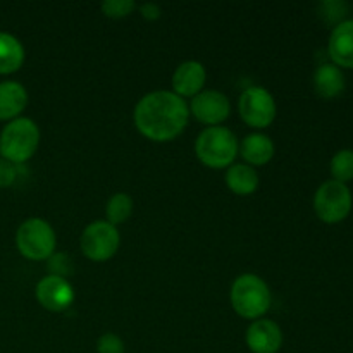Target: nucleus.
Instances as JSON below:
<instances>
[{"instance_id":"1","label":"nucleus","mask_w":353,"mask_h":353,"mask_svg":"<svg viewBox=\"0 0 353 353\" xmlns=\"http://www.w3.org/2000/svg\"><path fill=\"white\" fill-rule=\"evenodd\" d=\"M190 109L185 99L168 90L147 93L134 107V124L152 141H171L188 124Z\"/></svg>"},{"instance_id":"2","label":"nucleus","mask_w":353,"mask_h":353,"mask_svg":"<svg viewBox=\"0 0 353 353\" xmlns=\"http://www.w3.org/2000/svg\"><path fill=\"white\" fill-rule=\"evenodd\" d=\"M231 305L238 316L257 321L271 309V290L255 274H241L231 286Z\"/></svg>"},{"instance_id":"3","label":"nucleus","mask_w":353,"mask_h":353,"mask_svg":"<svg viewBox=\"0 0 353 353\" xmlns=\"http://www.w3.org/2000/svg\"><path fill=\"white\" fill-rule=\"evenodd\" d=\"M40 143V130L30 117L12 119L0 133V154L12 164L30 161Z\"/></svg>"},{"instance_id":"4","label":"nucleus","mask_w":353,"mask_h":353,"mask_svg":"<svg viewBox=\"0 0 353 353\" xmlns=\"http://www.w3.org/2000/svg\"><path fill=\"white\" fill-rule=\"evenodd\" d=\"M199 161L210 169L230 168L236 159L238 141L231 130L223 126L205 128L195 141Z\"/></svg>"},{"instance_id":"5","label":"nucleus","mask_w":353,"mask_h":353,"mask_svg":"<svg viewBox=\"0 0 353 353\" xmlns=\"http://www.w3.org/2000/svg\"><path fill=\"white\" fill-rule=\"evenodd\" d=\"M55 231L47 221L40 217L26 219L16 233L17 250L23 257L30 261H45L54 255L55 250Z\"/></svg>"},{"instance_id":"6","label":"nucleus","mask_w":353,"mask_h":353,"mask_svg":"<svg viewBox=\"0 0 353 353\" xmlns=\"http://www.w3.org/2000/svg\"><path fill=\"white\" fill-rule=\"evenodd\" d=\"M314 210L317 217L327 224L343 221L352 210L350 188L345 183L334 179L323 183L314 196Z\"/></svg>"},{"instance_id":"7","label":"nucleus","mask_w":353,"mask_h":353,"mask_svg":"<svg viewBox=\"0 0 353 353\" xmlns=\"http://www.w3.org/2000/svg\"><path fill=\"white\" fill-rule=\"evenodd\" d=\"M119 243V231L107 221H95V223L88 224L79 240L83 254L93 262L109 261L110 257L116 255Z\"/></svg>"},{"instance_id":"8","label":"nucleus","mask_w":353,"mask_h":353,"mask_svg":"<svg viewBox=\"0 0 353 353\" xmlns=\"http://www.w3.org/2000/svg\"><path fill=\"white\" fill-rule=\"evenodd\" d=\"M240 116L248 126L268 128L276 117L274 97L262 86H250L240 97Z\"/></svg>"},{"instance_id":"9","label":"nucleus","mask_w":353,"mask_h":353,"mask_svg":"<svg viewBox=\"0 0 353 353\" xmlns=\"http://www.w3.org/2000/svg\"><path fill=\"white\" fill-rule=\"evenodd\" d=\"M38 303L50 312H62L74 302V290L71 283L61 276H45L34 288Z\"/></svg>"},{"instance_id":"10","label":"nucleus","mask_w":353,"mask_h":353,"mask_svg":"<svg viewBox=\"0 0 353 353\" xmlns=\"http://www.w3.org/2000/svg\"><path fill=\"white\" fill-rule=\"evenodd\" d=\"M192 114L203 124L217 126L230 117L231 105L224 93L216 90H203L192 99Z\"/></svg>"},{"instance_id":"11","label":"nucleus","mask_w":353,"mask_h":353,"mask_svg":"<svg viewBox=\"0 0 353 353\" xmlns=\"http://www.w3.org/2000/svg\"><path fill=\"white\" fill-rule=\"evenodd\" d=\"M245 341L252 353H278L283 345L281 327L271 319H257L247 330Z\"/></svg>"},{"instance_id":"12","label":"nucleus","mask_w":353,"mask_h":353,"mask_svg":"<svg viewBox=\"0 0 353 353\" xmlns=\"http://www.w3.org/2000/svg\"><path fill=\"white\" fill-rule=\"evenodd\" d=\"M207 72L200 62L196 61H186L172 74V90L178 97L185 99V97H196L200 92H203V85H205Z\"/></svg>"},{"instance_id":"13","label":"nucleus","mask_w":353,"mask_h":353,"mask_svg":"<svg viewBox=\"0 0 353 353\" xmlns=\"http://www.w3.org/2000/svg\"><path fill=\"white\" fill-rule=\"evenodd\" d=\"M327 50L334 65L353 69V19L336 24L330 37Z\"/></svg>"},{"instance_id":"14","label":"nucleus","mask_w":353,"mask_h":353,"mask_svg":"<svg viewBox=\"0 0 353 353\" xmlns=\"http://www.w3.org/2000/svg\"><path fill=\"white\" fill-rule=\"evenodd\" d=\"M28 105V92L21 83H0V121L17 119Z\"/></svg>"},{"instance_id":"15","label":"nucleus","mask_w":353,"mask_h":353,"mask_svg":"<svg viewBox=\"0 0 353 353\" xmlns=\"http://www.w3.org/2000/svg\"><path fill=\"white\" fill-rule=\"evenodd\" d=\"M240 154L248 165H265L274 157V143L265 134L252 133L241 141Z\"/></svg>"},{"instance_id":"16","label":"nucleus","mask_w":353,"mask_h":353,"mask_svg":"<svg viewBox=\"0 0 353 353\" xmlns=\"http://www.w3.org/2000/svg\"><path fill=\"white\" fill-rule=\"evenodd\" d=\"M314 88L323 99H334L345 90V76L334 64H323L314 74Z\"/></svg>"},{"instance_id":"17","label":"nucleus","mask_w":353,"mask_h":353,"mask_svg":"<svg viewBox=\"0 0 353 353\" xmlns=\"http://www.w3.org/2000/svg\"><path fill=\"white\" fill-rule=\"evenodd\" d=\"M226 185L236 195H252L259 188V174L248 164L230 165L226 172Z\"/></svg>"},{"instance_id":"18","label":"nucleus","mask_w":353,"mask_h":353,"mask_svg":"<svg viewBox=\"0 0 353 353\" xmlns=\"http://www.w3.org/2000/svg\"><path fill=\"white\" fill-rule=\"evenodd\" d=\"M24 62V47L16 37L0 31V74H10L21 69Z\"/></svg>"},{"instance_id":"19","label":"nucleus","mask_w":353,"mask_h":353,"mask_svg":"<svg viewBox=\"0 0 353 353\" xmlns=\"http://www.w3.org/2000/svg\"><path fill=\"white\" fill-rule=\"evenodd\" d=\"M105 214L107 223H110L112 226L126 223L133 214V199L128 193H116L107 202Z\"/></svg>"},{"instance_id":"20","label":"nucleus","mask_w":353,"mask_h":353,"mask_svg":"<svg viewBox=\"0 0 353 353\" xmlns=\"http://www.w3.org/2000/svg\"><path fill=\"white\" fill-rule=\"evenodd\" d=\"M331 174L334 181L347 183L353 179V150H340L331 161Z\"/></svg>"},{"instance_id":"21","label":"nucleus","mask_w":353,"mask_h":353,"mask_svg":"<svg viewBox=\"0 0 353 353\" xmlns=\"http://www.w3.org/2000/svg\"><path fill=\"white\" fill-rule=\"evenodd\" d=\"M102 12L107 17H112V19H121V17H126L137 9V3L133 0H105L102 3Z\"/></svg>"},{"instance_id":"22","label":"nucleus","mask_w":353,"mask_h":353,"mask_svg":"<svg viewBox=\"0 0 353 353\" xmlns=\"http://www.w3.org/2000/svg\"><path fill=\"white\" fill-rule=\"evenodd\" d=\"M97 352L99 353H124V343L117 334L105 333L97 341Z\"/></svg>"},{"instance_id":"23","label":"nucleus","mask_w":353,"mask_h":353,"mask_svg":"<svg viewBox=\"0 0 353 353\" xmlns=\"http://www.w3.org/2000/svg\"><path fill=\"white\" fill-rule=\"evenodd\" d=\"M19 174V165L12 164V162L0 159V188H7L12 185Z\"/></svg>"},{"instance_id":"24","label":"nucleus","mask_w":353,"mask_h":353,"mask_svg":"<svg viewBox=\"0 0 353 353\" xmlns=\"http://www.w3.org/2000/svg\"><path fill=\"white\" fill-rule=\"evenodd\" d=\"M321 12L327 14V21H338L340 17L345 16V9L347 6L341 2H324L321 3Z\"/></svg>"},{"instance_id":"25","label":"nucleus","mask_w":353,"mask_h":353,"mask_svg":"<svg viewBox=\"0 0 353 353\" xmlns=\"http://www.w3.org/2000/svg\"><path fill=\"white\" fill-rule=\"evenodd\" d=\"M140 12H141V16L145 17V19H148V21H157L159 17H161L162 10H161V7L157 6V3H154V2H145L143 6L140 7Z\"/></svg>"}]
</instances>
